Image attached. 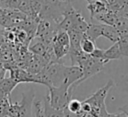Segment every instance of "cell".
Returning a JSON list of instances; mask_svg holds the SVG:
<instances>
[{"label": "cell", "instance_id": "cell-1", "mask_svg": "<svg viewBox=\"0 0 128 117\" xmlns=\"http://www.w3.org/2000/svg\"><path fill=\"white\" fill-rule=\"evenodd\" d=\"M82 75L83 72L80 66H66L57 61L48 63L39 73L33 74L34 83H40L47 87L59 86L63 83H66L71 87L81 79Z\"/></svg>", "mask_w": 128, "mask_h": 117}, {"label": "cell", "instance_id": "cell-13", "mask_svg": "<svg viewBox=\"0 0 128 117\" xmlns=\"http://www.w3.org/2000/svg\"><path fill=\"white\" fill-rule=\"evenodd\" d=\"M85 1H87L89 3V2H92V1H95V0H85ZM102 1H105L107 3L109 10L120 12L121 14H122L125 6L128 3V0H102Z\"/></svg>", "mask_w": 128, "mask_h": 117}, {"label": "cell", "instance_id": "cell-14", "mask_svg": "<svg viewBox=\"0 0 128 117\" xmlns=\"http://www.w3.org/2000/svg\"><path fill=\"white\" fill-rule=\"evenodd\" d=\"M118 44L123 56L128 58V31H123L119 33Z\"/></svg>", "mask_w": 128, "mask_h": 117}, {"label": "cell", "instance_id": "cell-23", "mask_svg": "<svg viewBox=\"0 0 128 117\" xmlns=\"http://www.w3.org/2000/svg\"><path fill=\"white\" fill-rule=\"evenodd\" d=\"M10 117H16V116H10Z\"/></svg>", "mask_w": 128, "mask_h": 117}, {"label": "cell", "instance_id": "cell-11", "mask_svg": "<svg viewBox=\"0 0 128 117\" xmlns=\"http://www.w3.org/2000/svg\"><path fill=\"white\" fill-rule=\"evenodd\" d=\"M44 101V110L47 117H65V110H60L54 108L48 99V95H46L43 99Z\"/></svg>", "mask_w": 128, "mask_h": 117}, {"label": "cell", "instance_id": "cell-9", "mask_svg": "<svg viewBox=\"0 0 128 117\" xmlns=\"http://www.w3.org/2000/svg\"><path fill=\"white\" fill-rule=\"evenodd\" d=\"M32 42L29 44L28 49L29 51L33 54V55H37V56H44L45 53L48 50V45H46L41 39L35 37V39L31 40Z\"/></svg>", "mask_w": 128, "mask_h": 117}, {"label": "cell", "instance_id": "cell-8", "mask_svg": "<svg viewBox=\"0 0 128 117\" xmlns=\"http://www.w3.org/2000/svg\"><path fill=\"white\" fill-rule=\"evenodd\" d=\"M100 34L101 36L107 38L108 40L112 41L113 43L118 42L119 40V32L117 31V29L112 26V25H108V24H104V23H100Z\"/></svg>", "mask_w": 128, "mask_h": 117}, {"label": "cell", "instance_id": "cell-21", "mask_svg": "<svg viewBox=\"0 0 128 117\" xmlns=\"http://www.w3.org/2000/svg\"><path fill=\"white\" fill-rule=\"evenodd\" d=\"M7 1H8V0H0V6H2V7H7Z\"/></svg>", "mask_w": 128, "mask_h": 117}, {"label": "cell", "instance_id": "cell-18", "mask_svg": "<svg viewBox=\"0 0 128 117\" xmlns=\"http://www.w3.org/2000/svg\"><path fill=\"white\" fill-rule=\"evenodd\" d=\"M22 0H8L7 1V8L11 9H18Z\"/></svg>", "mask_w": 128, "mask_h": 117}, {"label": "cell", "instance_id": "cell-2", "mask_svg": "<svg viewBox=\"0 0 128 117\" xmlns=\"http://www.w3.org/2000/svg\"><path fill=\"white\" fill-rule=\"evenodd\" d=\"M88 26L89 23L85 20L82 14L73 7L71 2L68 0L63 12V18L58 23V29H62L65 31L76 30L82 33H86Z\"/></svg>", "mask_w": 128, "mask_h": 117}, {"label": "cell", "instance_id": "cell-12", "mask_svg": "<svg viewBox=\"0 0 128 117\" xmlns=\"http://www.w3.org/2000/svg\"><path fill=\"white\" fill-rule=\"evenodd\" d=\"M18 84H19V82L17 80H15L14 78H12V77H9V78H5L4 77V78L0 79V88L8 96H10L11 92L13 91V89Z\"/></svg>", "mask_w": 128, "mask_h": 117}, {"label": "cell", "instance_id": "cell-5", "mask_svg": "<svg viewBox=\"0 0 128 117\" xmlns=\"http://www.w3.org/2000/svg\"><path fill=\"white\" fill-rule=\"evenodd\" d=\"M48 92V99L50 104L60 110H65L69 101L72 99V93L70 91V86L66 83H63L59 86H50Z\"/></svg>", "mask_w": 128, "mask_h": 117}, {"label": "cell", "instance_id": "cell-15", "mask_svg": "<svg viewBox=\"0 0 128 117\" xmlns=\"http://www.w3.org/2000/svg\"><path fill=\"white\" fill-rule=\"evenodd\" d=\"M81 49L83 52H85L86 54H92L94 52V50L96 49L95 46V42L93 40H91L85 33L82 41H81Z\"/></svg>", "mask_w": 128, "mask_h": 117}, {"label": "cell", "instance_id": "cell-10", "mask_svg": "<svg viewBox=\"0 0 128 117\" xmlns=\"http://www.w3.org/2000/svg\"><path fill=\"white\" fill-rule=\"evenodd\" d=\"M124 56L120 50L118 42H115L111 47L104 50V60L106 63H108L111 60H119L122 59Z\"/></svg>", "mask_w": 128, "mask_h": 117}, {"label": "cell", "instance_id": "cell-17", "mask_svg": "<svg viewBox=\"0 0 128 117\" xmlns=\"http://www.w3.org/2000/svg\"><path fill=\"white\" fill-rule=\"evenodd\" d=\"M33 109L35 113V117H47L44 110V101L43 100H37L33 104Z\"/></svg>", "mask_w": 128, "mask_h": 117}, {"label": "cell", "instance_id": "cell-20", "mask_svg": "<svg viewBox=\"0 0 128 117\" xmlns=\"http://www.w3.org/2000/svg\"><path fill=\"white\" fill-rule=\"evenodd\" d=\"M4 75H5V69L0 66V79L4 78Z\"/></svg>", "mask_w": 128, "mask_h": 117}, {"label": "cell", "instance_id": "cell-19", "mask_svg": "<svg viewBox=\"0 0 128 117\" xmlns=\"http://www.w3.org/2000/svg\"><path fill=\"white\" fill-rule=\"evenodd\" d=\"M118 110H119V112H122V113H124L125 115L128 116V103L125 104V105H123L122 107H120Z\"/></svg>", "mask_w": 128, "mask_h": 117}, {"label": "cell", "instance_id": "cell-6", "mask_svg": "<svg viewBox=\"0 0 128 117\" xmlns=\"http://www.w3.org/2000/svg\"><path fill=\"white\" fill-rule=\"evenodd\" d=\"M35 94L32 92L22 93V99L19 102L11 103L10 105V115L16 117H31L33 100Z\"/></svg>", "mask_w": 128, "mask_h": 117}, {"label": "cell", "instance_id": "cell-16", "mask_svg": "<svg viewBox=\"0 0 128 117\" xmlns=\"http://www.w3.org/2000/svg\"><path fill=\"white\" fill-rule=\"evenodd\" d=\"M66 109H67L69 112L75 114L76 117H77V115L81 112V109H82V102L79 101V100H77V99H71V100L69 101V103H68Z\"/></svg>", "mask_w": 128, "mask_h": 117}, {"label": "cell", "instance_id": "cell-3", "mask_svg": "<svg viewBox=\"0 0 128 117\" xmlns=\"http://www.w3.org/2000/svg\"><path fill=\"white\" fill-rule=\"evenodd\" d=\"M113 85H114V81L110 79L102 88L98 89L96 92H94L92 95L88 96L84 100L90 104L91 111L90 113L85 114L83 117H106L107 116L108 112L106 110L105 99L109 90Z\"/></svg>", "mask_w": 128, "mask_h": 117}, {"label": "cell", "instance_id": "cell-4", "mask_svg": "<svg viewBox=\"0 0 128 117\" xmlns=\"http://www.w3.org/2000/svg\"><path fill=\"white\" fill-rule=\"evenodd\" d=\"M105 64H106V62H104L103 60L98 59L96 57H93L91 54H86L84 52L77 61V65L81 67L83 75H82L81 79H79L75 84H73L70 87V91L73 92L74 89L78 85H80L82 82H84L88 78H90V77L94 76L95 74L99 73L100 71H102Z\"/></svg>", "mask_w": 128, "mask_h": 117}, {"label": "cell", "instance_id": "cell-22", "mask_svg": "<svg viewBox=\"0 0 128 117\" xmlns=\"http://www.w3.org/2000/svg\"><path fill=\"white\" fill-rule=\"evenodd\" d=\"M116 117H128L127 115H125L124 113H122V112H119V113H117L116 114Z\"/></svg>", "mask_w": 128, "mask_h": 117}, {"label": "cell", "instance_id": "cell-7", "mask_svg": "<svg viewBox=\"0 0 128 117\" xmlns=\"http://www.w3.org/2000/svg\"><path fill=\"white\" fill-rule=\"evenodd\" d=\"M87 9L90 12L91 21L94 19L95 16H97L99 14H102V13H105L106 11L109 10L107 3L105 1H102V0H95V1L89 2L88 5H87Z\"/></svg>", "mask_w": 128, "mask_h": 117}]
</instances>
